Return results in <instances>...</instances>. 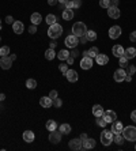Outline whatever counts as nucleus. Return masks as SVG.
Returning <instances> with one entry per match:
<instances>
[{
  "instance_id": "1",
  "label": "nucleus",
  "mask_w": 136,
  "mask_h": 151,
  "mask_svg": "<svg viewBox=\"0 0 136 151\" xmlns=\"http://www.w3.org/2000/svg\"><path fill=\"white\" fill-rule=\"evenodd\" d=\"M61 34H63V27H61V25H58L57 22L51 25L49 29H48V36H49V38H52V40L58 38Z\"/></svg>"
},
{
  "instance_id": "2",
  "label": "nucleus",
  "mask_w": 136,
  "mask_h": 151,
  "mask_svg": "<svg viewBox=\"0 0 136 151\" xmlns=\"http://www.w3.org/2000/svg\"><path fill=\"white\" fill-rule=\"evenodd\" d=\"M123 136H124V139L128 140V142H136V127H133V125L124 127V129H123Z\"/></svg>"
},
{
  "instance_id": "3",
  "label": "nucleus",
  "mask_w": 136,
  "mask_h": 151,
  "mask_svg": "<svg viewBox=\"0 0 136 151\" xmlns=\"http://www.w3.org/2000/svg\"><path fill=\"white\" fill-rule=\"evenodd\" d=\"M87 33V26L83 22H75L72 26V34L76 37H83Z\"/></svg>"
},
{
  "instance_id": "4",
  "label": "nucleus",
  "mask_w": 136,
  "mask_h": 151,
  "mask_svg": "<svg viewBox=\"0 0 136 151\" xmlns=\"http://www.w3.org/2000/svg\"><path fill=\"white\" fill-rule=\"evenodd\" d=\"M112 142H113V132L108 131V129L102 131L101 132V143L104 144V146H110Z\"/></svg>"
},
{
  "instance_id": "5",
  "label": "nucleus",
  "mask_w": 136,
  "mask_h": 151,
  "mask_svg": "<svg viewBox=\"0 0 136 151\" xmlns=\"http://www.w3.org/2000/svg\"><path fill=\"white\" fill-rule=\"evenodd\" d=\"M64 44L67 45V48H71V49L76 48V46H78V44H79V37L74 36V34H70V36L66 38Z\"/></svg>"
},
{
  "instance_id": "6",
  "label": "nucleus",
  "mask_w": 136,
  "mask_h": 151,
  "mask_svg": "<svg viewBox=\"0 0 136 151\" xmlns=\"http://www.w3.org/2000/svg\"><path fill=\"white\" fill-rule=\"evenodd\" d=\"M61 136H63V133L60 131H57V129L51 131V133H49V142L53 144L60 143V142H61Z\"/></svg>"
},
{
  "instance_id": "7",
  "label": "nucleus",
  "mask_w": 136,
  "mask_h": 151,
  "mask_svg": "<svg viewBox=\"0 0 136 151\" xmlns=\"http://www.w3.org/2000/svg\"><path fill=\"white\" fill-rule=\"evenodd\" d=\"M108 15H109V18H112V19H118L121 15L120 8L117 7V6H110V7L108 8Z\"/></svg>"
},
{
  "instance_id": "8",
  "label": "nucleus",
  "mask_w": 136,
  "mask_h": 151,
  "mask_svg": "<svg viewBox=\"0 0 136 151\" xmlns=\"http://www.w3.org/2000/svg\"><path fill=\"white\" fill-rule=\"evenodd\" d=\"M68 146H70L71 150L79 151V150H82V148H83V142H82L80 138H78V139H72V140H70Z\"/></svg>"
},
{
  "instance_id": "9",
  "label": "nucleus",
  "mask_w": 136,
  "mask_h": 151,
  "mask_svg": "<svg viewBox=\"0 0 136 151\" xmlns=\"http://www.w3.org/2000/svg\"><path fill=\"white\" fill-rule=\"evenodd\" d=\"M125 76H127V71H125V68H120V70H117V71H114V75H113V78H114V80L116 82H124L125 80Z\"/></svg>"
},
{
  "instance_id": "10",
  "label": "nucleus",
  "mask_w": 136,
  "mask_h": 151,
  "mask_svg": "<svg viewBox=\"0 0 136 151\" xmlns=\"http://www.w3.org/2000/svg\"><path fill=\"white\" fill-rule=\"evenodd\" d=\"M102 117L106 120V123H108V124H112L113 121H116V120H117L116 112H113V110H105V112H104V116H102Z\"/></svg>"
},
{
  "instance_id": "11",
  "label": "nucleus",
  "mask_w": 136,
  "mask_h": 151,
  "mask_svg": "<svg viewBox=\"0 0 136 151\" xmlns=\"http://www.w3.org/2000/svg\"><path fill=\"white\" fill-rule=\"evenodd\" d=\"M11 65H12L11 57H8V56H1L0 57V67L3 68V70H10Z\"/></svg>"
},
{
  "instance_id": "12",
  "label": "nucleus",
  "mask_w": 136,
  "mask_h": 151,
  "mask_svg": "<svg viewBox=\"0 0 136 151\" xmlns=\"http://www.w3.org/2000/svg\"><path fill=\"white\" fill-rule=\"evenodd\" d=\"M64 75H66V78L68 79V82H71V83H75V82H78V79H79L78 72L75 71V70H68Z\"/></svg>"
},
{
  "instance_id": "13",
  "label": "nucleus",
  "mask_w": 136,
  "mask_h": 151,
  "mask_svg": "<svg viewBox=\"0 0 136 151\" xmlns=\"http://www.w3.org/2000/svg\"><path fill=\"white\" fill-rule=\"evenodd\" d=\"M121 36V27L120 26H112L109 29V37L112 40H117L118 37Z\"/></svg>"
},
{
  "instance_id": "14",
  "label": "nucleus",
  "mask_w": 136,
  "mask_h": 151,
  "mask_svg": "<svg viewBox=\"0 0 136 151\" xmlns=\"http://www.w3.org/2000/svg\"><path fill=\"white\" fill-rule=\"evenodd\" d=\"M93 67V59L91 57H86L83 56L80 60V68L82 70H90V68Z\"/></svg>"
},
{
  "instance_id": "15",
  "label": "nucleus",
  "mask_w": 136,
  "mask_h": 151,
  "mask_svg": "<svg viewBox=\"0 0 136 151\" xmlns=\"http://www.w3.org/2000/svg\"><path fill=\"white\" fill-rule=\"evenodd\" d=\"M12 30L15 34H22L25 32V25L23 22H20V20H15L14 23H12Z\"/></svg>"
},
{
  "instance_id": "16",
  "label": "nucleus",
  "mask_w": 136,
  "mask_h": 151,
  "mask_svg": "<svg viewBox=\"0 0 136 151\" xmlns=\"http://www.w3.org/2000/svg\"><path fill=\"white\" fill-rule=\"evenodd\" d=\"M123 129H124V125H123V123L121 121H113L112 123V129L110 131L113 132V133H123Z\"/></svg>"
},
{
  "instance_id": "17",
  "label": "nucleus",
  "mask_w": 136,
  "mask_h": 151,
  "mask_svg": "<svg viewBox=\"0 0 136 151\" xmlns=\"http://www.w3.org/2000/svg\"><path fill=\"white\" fill-rule=\"evenodd\" d=\"M39 105L42 107H45V109H48V107H51L52 105H53V100H52L51 97H41V100H39Z\"/></svg>"
},
{
  "instance_id": "18",
  "label": "nucleus",
  "mask_w": 136,
  "mask_h": 151,
  "mask_svg": "<svg viewBox=\"0 0 136 151\" xmlns=\"http://www.w3.org/2000/svg\"><path fill=\"white\" fill-rule=\"evenodd\" d=\"M22 138H23V140L26 142V143H33L35 139V135H34V132L33 131H25L23 132V135H22Z\"/></svg>"
},
{
  "instance_id": "19",
  "label": "nucleus",
  "mask_w": 136,
  "mask_h": 151,
  "mask_svg": "<svg viewBox=\"0 0 136 151\" xmlns=\"http://www.w3.org/2000/svg\"><path fill=\"white\" fill-rule=\"evenodd\" d=\"M95 61H97V64H99V65H106V64L109 63V57L106 55H104V53H98V55L95 56Z\"/></svg>"
},
{
  "instance_id": "20",
  "label": "nucleus",
  "mask_w": 136,
  "mask_h": 151,
  "mask_svg": "<svg viewBox=\"0 0 136 151\" xmlns=\"http://www.w3.org/2000/svg\"><path fill=\"white\" fill-rule=\"evenodd\" d=\"M95 144H97V142L93 138H87L86 140H83V148L85 150H91V148L95 147Z\"/></svg>"
},
{
  "instance_id": "21",
  "label": "nucleus",
  "mask_w": 136,
  "mask_h": 151,
  "mask_svg": "<svg viewBox=\"0 0 136 151\" xmlns=\"http://www.w3.org/2000/svg\"><path fill=\"white\" fill-rule=\"evenodd\" d=\"M30 22H31V25H37V26H38V25L42 22V15H41L39 12H34V14H31Z\"/></svg>"
},
{
  "instance_id": "22",
  "label": "nucleus",
  "mask_w": 136,
  "mask_h": 151,
  "mask_svg": "<svg viewBox=\"0 0 136 151\" xmlns=\"http://www.w3.org/2000/svg\"><path fill=\"white\" fill-rule=\"evenodd\" d=\"M123 56H125L128 60L135 59V57H136V49L133 48V46H129V48H127L124 51V55H123Z\"/></svg>"
},
{
  "instance_id": "23",
  "label": "nucleus",
  "mask_w": 136,
  "mask_h": 151,
  "mask_svg": "<svg viewBox=\"0 0 136 151\" xmlns=\"http://www.w3.org/2000/svg\"><path fill=\"white\" fill-rule=\"evenodd\" d=\"M124 51L125 49L123 48V45H114V46H113L112 48V52H113V55L116 56V57H121V56L124 55Z\"/></svg>"
},
{
  "instance_id": "24",
  "label": "nucleus",
  "mask_w": 136,
  "mask_h": 151,
  "mask_svg": "<svg viewBox=\"0 0 136 151\" xmlns=\"http://www.w3.org/2000/svg\"><path fill=\"white\" fill-rule=\"evenodd\" d=\"M80 6H82V0H70V1L66 3V8H71V10L79 8Z\"/></svg>"
},
{
  "instance_id": "25",
  "label": "nucleus",
  "mask_w": 136,
  "mask_h": 151,
  "mask_svg": "<svg viewBox=\"0 0 136 151\" xmlns=\"http://www.w3.org/2000/svg\"><path fill=\"white\" fill-rule=\"evenodd\" d=\"M98 53H99V52H98V48L97 46H93V48H90L89 51L83 52V56H86V57H91V59H93V57H95Z\"/></svg>"
},
{
  "instance_id": "26",
  "label": "nucleus",
  "mask_w": 136,
  "mask_h": 151,
  "mask_svg": "<svg viewBox=\"0 0 136 151\" xmlns=\"http://www.w3.org/2000/svg\"><path fill=\"white\" fill-rule=\"evenodd\" d=\"M93 114L95 116V117H102V116H104V107L101 106V105H94L93 106Z\"/></svg>"
},
{
  "instance_id": "27",
  "label": "nucleus",
  "mask_w": 136,
  "mask_h": 151,
  "mask_svg": "<svg viewBox=\"0 0 136 151\" xmlns=\"http://www.w3.org/2000/svg\"><path fill=\"white\" fill-rule=\"evenodd\" d=\"M61 16H63V19L64 20H71L72 18H74V10H71V8H66V10L63 11Z\"/></svg>"
},
{
  "instance_id": "28",
  "label": "nucleus",
  "mask_w": 136,
  "mask_h": 151,
  "mask_svg": "<svg viewBox=\"0 0 136 151\" xmlns=\"http://www.w3.org/2000/svg\"><path fill=\"white\" fill-rule=\"evenodd\" d=\"M124 136H123V133H113V142L116 144H118V146H121V144L124 143Z\"/></svg>"
},
{
  "instance_id": "29",
  "label": "nucleus",
  "mask_w": 136,
  "mask_h": 151,
  "mask_svg": "<svg viewBox=\"0 0 136 151\" xmlns=\"http://www.w3.org/2000/svg\"><path fill=\"white\" fill-rule=\"evenodd\" d=\"M58 131L61 132L63 135H68L71 132V125L70 124H61V125L58 127Z\"/></svg>"
},
{
  "instance_id": "30",
  "label": "nucleus",
  "mask_w": 136,
  "mask_h": 151,
  "mask_svg": "<svg viewBox=\"0 0 136 151\" xmlns=\"http://www.w3.org/2000/svg\"><path fill=\"white\" fill-rule=\"evenodd\" d=\"M56 52H54V49H52V48H49V49H47L45 51V59L47 60H53L54 57H56Z\"/></svg>"
},
{
  "instance_id": "31",
  "label": "nucleus",
  "mask_w": 136,
  "mask_h": 151,
  "mask_svg": "<svg viewBox=\"0 0 136 151\" xmlns=\"http://www.w3.org/2000/svg\"><path fill=\"white\" fill-rule=\"evenodd\" d=\"M68 56H70V52L67 51V49H61V51H58V53H57V59L58 60H67Z\"/></svg>"
},
{
  "instance_id": "32",
  "label": "nucleus",
  "mask_w": 136,
  "mask_h": 151,
  "mask_svg": "<svg viewBox=\"0 0 136 151\" xmlns=\"http://www.w3.org/2000/svg\"><path fill=\"white\" fill-rule=\"evenodd\" d=\"M47 129L49 132L54 131V129H57V123H56L54 120H48V121H47Z\"/></svg>"
},
{
  "instance_id": "33",
  "label": "nucleus",
  "mask_w": 136,
  "mask_h": 151,
  "mask_svg": "<svg viewBox=\"0 0 136 151\" xmlns=\"http://www.w3.org/2000/svg\"><path fill=\"white\" fill-rule=\"evenodd\" d=\"M45 22H47V25H53L57 22V18H56V15H53V14H48L47 18H45Z\"/></svg>"
},
{
  "instance_id": "34",
  "label": "nucleus",
  "mask_w": 136,
  "mask_h": 151,
  "mask_svg": "<svg viewBox=\"0 0 136 151\" xmlns=\"http://www.w3.org/2000/svg\"><path fill=\"white\" fill-rule=\"evenodd\" d=\"M118 65H120L121 68H127V67H128V59H127L125 56L118 57Z\"/></svg>"
},
{
  "instance_id": "35",
  "label": "nucleus",
  "mask_w": 136,
  "mask_h": 151,
  "mask_svg": "<svg viewBox=\"0 0 136 151\" xmlns=\"http://www.w3.org/2000/svg\"><path fill=\"white\" fill-rule=\"evenodd\" d=\"M26 87L29 90H33V88L37 87V80L35 79H27L26 80Z\"/></svg>"
},
{
  "instance_id": "36",
  "label": "nucleus",
  "mask_w": 136,
  "mask_h": 151,
  "mask_svg": "<svg viewBox=\"0 0 136 151\" xmlns=\"http://www.w3.org/2000/svg\"><path fill=\"white\" fill-rule=\"evenodd\" d=\"M86 37H87V40L89 41H95L97 40V33L94 32V30H87Z\"/></svg>"
},
{
  "instance_id": "37",
  "label": "nucleus",
  "mask_w": 136,
  "mask_h": 151,
  "mask_svg": "<svg viewBox=\"0 0 136 151\" xmlns=\"http://www.w3.org/2000/svg\"><path fill=\"white\" fill-rule=\"evenodd\" d=\"M106 120L104 119V117H97V125H99V127H102V128H105L106 127Z\"/></svg>"
},
{
  "instance_id": "38",
  "label": "nucleus",
  "mask_w": 136,
  "mask_h": 151,
  "mask_svg": "<svg viewBox=\"0 0 136 151\" xmlns=\"http://www.w3.org/2000/svg\"><path fill=\"white\" fill-rule=\"evenodd\" d=\"M99 6H101L102 8H106V10H108V8L110 7V0H99Z\"/></svg>"
},
{
  "instance_id": "39",
  "label": "nucleus",
  "mask_w": 136,
  "mask_h": 151,
  "mask_svg": "<svg viewBox=\"0 0 136 151\" xmlns=\"http://www.w3.org/2000/svg\"><path fill=\"white\" fill-rule=\"evenodd\" d=\"M10 53V48L8 46H1L0 48V56H7Z\"/></svg>"
},
{
  "instance_id": "40",
  "label": "nucleus",
  "mask_w": 136,
  "mask_h": 151,
  "mask_svg": "<svg viewBox=\"0 0 136 151\" xmlns=\"http://www.w3.org/2000/svg\"><path fill=\"white\" fill-rule=\"evenodd\" d=\"M58 70H60L61 74H66V72L68 71V64H60V65H58Z\"/></svg>"
},
{
  "instance_id": "41",
  "label": "nucleus",
  "mask_w": 136,
  "mask_h": 151,
  "mask_svg": "<svg viewBox=\"0 0 136 151\" xmlns=\"http://www.w3.org/2000/svg\"><path fill=\"white\" fill-rule=\"evenodd\" d=\"M61 105H63V101L60 100L58 97H57V98H54V100H53V106H56V107H60V106H61Z\"/></svg>"
},
{
  "instance_id": "42",
  "label": "nucleus",
  "mask_w": 136,
  "mask_h": 151,
  "mask_svg": "<svg viewBox=\"0 0 136 151\" xmlns=\"http://www.w3.org/2000/svg\"><path fill=\"white\" fill-rule=\"evenodd\" d=\"M127 68H128V72H127L128 75H133V74L136 72V67H135V65H128Z\"/></svg>"
},
{
  "instance_id": "43",
  "label": "nucleus",
  "mask_w": 136,
  "mask_h": 151,
  "mask_svg": "<svg viewBox=\"0 0 136 151\" xmlns=\"http://www.w3.org/2000/svg\"><path fill=\"white\" fill-rule=\"evenodd\" d=\"M49 97H51L52 100H54V98H57V97H58L57 90H51V93H49Z\"/></svg>"
},
{
  "instance_id": "44",
  "label": "nucleus",
  "mask_w": 136,
  "mask_h": 151,
  "mask_svg": "<svg viewBox=\"0 0 136 151\" xmlns=\"http://www.w3.org/2000/svg\"><path fill=\"white\" fill-rule=\"evenodd\" d=\"M29 33L30 34H35L37 33V25H31L30 27H29Z\"/></svg>"
},
{
  "instance_id": "45",
  "label": "nucleus",
  "mask_w": 136,
  "mask_h": 151,
  "mask_svg": "<svg viewBox=\"0 0 136 151\" xmlns=\"http://www.w3.org/2000/svg\"><path fill=\"white\" fill-rule=\"evenodd\" d=\"M6 22H7L8 25H11V26H12V23H14L15 20H14V18H12L11 15H8V16H6Z\"/></svg>"
},
{
  "instance_id": "46",
  "label": "nucleus",
  "mask_w": 136,
  "mask_h": 151,
  "mask_svg": "<svg viewBox=\"0 0 136 151\" xmlns=\"http://www.w3.org/2000/svg\"><path fill=\"white\" fill-rule=\"evenodd\" d=\"M70 55L72 56L74 59H75V57H78V56H79V52H78V49H76V48H74V49H72V52H70Z\"/></svg>"
},
{
  "instance_id": "47",
  "label": "nucleus",
  "mask_w": 136,
  "mask_h": 151,
  "mask_svg": "<svg viewBox=\"0 0 136 151\" xmlns=\"http://www.w3.org/2000/svg\"><path fill=\"white\" fill-rule=\"evenodd\" d=\"M129 40L132 41V42H135L136 41V30H133V32L129 34Z\"/></svg>"
},
{
  "instance_id": "48",
  "label": "nucleus",
  "mask_w": 136,
  "mask_h": 151,
  "mask_svg": "<svg viewBox=\"0 0 136 151\" xmlns=\"http://www.w3.org/2000/svg\"><path fill=\"white\" fill-rule=\"evenodd\" d=\"M79 41H80V44H86V42H87V37L86 36H83V37H79Z\"/></svg>"
},
{
  "instance_id": "49",
  "label": "nucleus",
  "mask_w": 136,
  "mask_h": 151,
  "mask_svg": "<svg viewBox=\"0 0 136 151\" xmlns=\"http://www.w3.org/2000/svg\"><path fill=\"white\" fill-rule=\"evenodd\" d=\"M74 60H75V59H74V57H72V56L70 55V56H68V59H67V63H68V64H70V65H71V64H74Z\"/></svg>"
},
{
  "instance_id": "50",
  "label": "nucleus",
  "mask_w": 136,
  "mask_h": 151,
  "mask_svg": "<svg viewBox=\"0 0 136 151\" xmlns=\"http://www.w3.org/2000/svg\"><path fill=\"white\" fill-rule=\"evenodd\" d=\"M131 120H132L133 123H136V110H133L132 113H131Z\"/></svg>"
},
{
  "instance_id": "51",
  "label": "nucleus",
  "mask_w": 136,
  "mask_h": 151,
  "mask_svg": "<svg viewBox=\"0 0 136 151\" xmlns=\"http://www.w3.org/2000/svg\"><path fill=\"white\" fill-rule=\"evenodd\" d=\"M58 3V0H48V4L49 6H56Z\"/></svg>"
},
{
  "instance_id": "52",
  "label": "nucleus",
  "mask_w": 136,
  "mask_h": 151,
  "mask_svg": "<svg viewBox=\"0 0 136 151\" xmlns=\"http://www.w3.org/2000/svg\"><path fill=\"white\" fill-rule=\"evenodd\" d=\"M120 0H110V6H118Z\"/></svg>"
},
{
  "instance_id": "53",
  "label": "nucleus",
  "mask_w": 136,
  "mask_h": 151,
  "mask_svg": "<svg viewBox=\"0 0 136 151\" xmlns=\"http://www.w3.org/2000/svg\"><path fill=\"white\" fill-rule=\"evenodd\" d=\"M132 80V75H128L127 74V76H125V82H131Z\"/></svg>"
},
{
  "instance_id": "54",
  "label": "nucleus",
  "mask_w": 136,
  "mask_h": 151,
  "mask_svg": "<svg viewBox=\"0 0 136 151\" xmlns=\"http://www.w3.org/2000/svg\"><path fill=\"white\" fill-rule=\"evenodd\" d=\"M79 138H80V139H82V142H83V140H86V139H87V138H89V136L86 135V133H82V135L79 136Z\"/></svg>"
},
{
  "instance_id": "55",
  "label": "nucleus",
  "mask_w": 136,
  "mask_h": 151,
  "mask_svg": "<svg viewBox=\"0 0 136 151\" xmlns=\"http://www.w3.org/2000/svg\"><path fill=\"white\" fill-rule=\"evenodd\" d=\"M54 46H56V42H54V41H51V42H49V48L54 49Z\"/></svg>"
},
{
  "instance_id": "56",
  "label": "nucleus",
  "mask_w": 136,
  "mask_h": 151,
  "mask_svg": "<svg viewBox=\"0 0 136 151\" xmlns=\"http://www.w3.org/2000/svg\"><path fill=\"white\" fill-rule=\"evenodd\" d=\"M60 10H61V11L66 10V4H64V3H60Z\"/></svg>"
},
{
  "instance_id": "57",
  "label": "nucleus",
  "mask_w": 136,
  "mask_h": 151,
  "mask_svg": "<svg viewBox=\"0 0 136 151\" xmlns=\"http://www.w3.org/2000/svg\"><path fill=\"white\" fill-rule=\"evenodd\" d=\"M6 100V96L4 94H0V101H4Z\"/></svg>"
},
{
  "instance_id": "58",
  "label": "nucleus",
  "mask_w": 136,
  "mask_h": 151,
  "mask_svg": "<svg viewBox=\"0 0 136 151\" xmlns=\"http://www.w3.org/2000/svg\"><path fill=\"white\" fill-rule=\"evenodd\" d=\"M10 57H11V60H12V61H14V60L16 59V55H11V56H10Z\"/></svg>"
},
{
  "instance_id": "59",
  "label": "nucleus",
  "mask_w": 136,
  "mask_h": 151,
  "mask_svg": "<svg viewBox=\"0 0 136 151\" xmlns=\"http://www.w3.org/2000/svg\"><path fill=\"white\" fill-rule=\"evenodd\" d=\"M67 1H70V0H58V3H64V4H66Z\"/></svg>"
},
{
  "instance_id": "60",
  "label": "nucleus",
  "mask_w": 136,
  "mask_h": 151,
  "mask_svg": "<svg viewBox=\"0 0 136 151\" xmlns=\"http://www.w3.org/2000/svg\"><path fill=\"white\" fill-rule=\"evenodd\" d=\"M0 42H1V37H0Z\"/></svg>"
},
{
  "instance_id": "61",
  "label": "nucleus",
  "mask_w": 136,
  "mask_h": 151,
  "mask_svg": "<svg viewBox=\"0 0 136 151\" xmlns=\"http://www.w3.org/2000/svg\"><path fill=\"white\" fill-rule=\"evenodd\" d=\"M135 150H136V144H135Z\"/></svg>"
},
{
  "instance_id": "62",
  "label": "nucleus",
  "mask_w": 136,
  "mask_h": 151,
  "mask_svg": "<svg viewBox=\"0 0 136 151\" xmlns=\"http://www.w3.org/2000/svg\"><path fill=\"white\" fill-rule=\"evenodd\" d=\"M0 22H1V19H0Z\"/></svg>"
},
{
  "instance_id": "63",
  "label": "nucleus",
  "mask_w": 136,
  "mask_h": 151,
  "mask_svg": "<svg viewBox=\"0 0 136 151\" xmlns=\"http://www.w3.org/2000/svg\"><path fill=\"white\" fill-rule=\"evenodd\" d=\"M0 57H1V56H0Z\"/></svg>"
}]
</instances>
